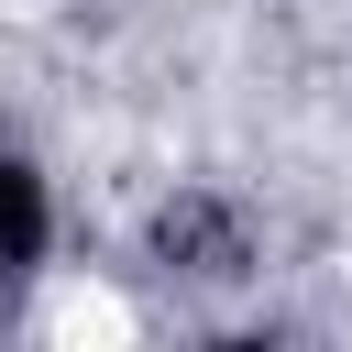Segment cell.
<instances>
[{
	"label": "cell",
	"instance_id": "obj_1",
	"mask_svg": "<svg viewBox=\"0 0 352 352\" xmlns=\"http://www.w3.org/2000/svg\"><path fill=\"white\" fill-rule=\"evenodd\" d=\"M33 330H55V341H132V330H143V308H132L99 264H44Z\"/></svg>",
	"mask_w": 352,
	"mask_h": 352
}]
</instances>
